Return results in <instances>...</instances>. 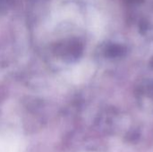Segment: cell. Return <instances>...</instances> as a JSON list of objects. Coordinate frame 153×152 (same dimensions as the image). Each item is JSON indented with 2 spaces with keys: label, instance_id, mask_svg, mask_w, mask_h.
<instances>
[{
  "label": "cell",
  "instance_id": "1",
  "mask_svg": "<svg viewBox=\"0 0 153 152\" xmlns=\"http://www.w3.org/2000/svg\"><path fill=\"white\" fill-rule=\"evenodd\" d=\"M8 1H10V0H0V8L4 6V5H6Z\"/></svg>",
  "mask_w": 153,
  "mask_h": 152
}]
</instances>
